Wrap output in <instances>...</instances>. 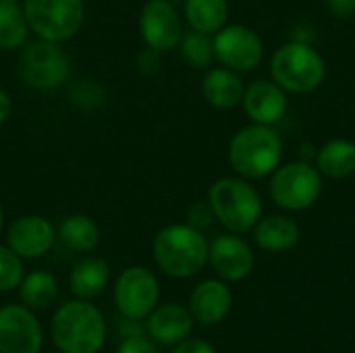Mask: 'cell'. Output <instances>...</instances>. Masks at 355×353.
I'll use <instances>...</instances> for the list:
<instances>
[{
    "label": "cell",
    "instance_id": "f1b7e54d",
    "mask_svg": "<svg viewBox=\"0 0 355 353\" xmlns=\"http://www.w3.org/2000/svg\"><path fill=\"white\" fill-rule=\"evenodd\" d=\"M212 218H214V212H212V206H210L208 200L206 202H196L187 210V225L193 227V229H200L202 231V229L210 227Z\"/></svg>",
    "mask_w": 355,
    "mask_h": 353
},
{
    "label": "cell",
    "instance_id": "30bf717a",
    "mask_svg": "<svg viewBox=\"0 0 355 353\" xmlns=\"http://www.w3.org/2000/svg\"><path fill=\"white\" fill-rule=\"evenodd\" d=\"M160 285L154 273L144 266H131L121 273L114 285V304L121 316L144 320L158 306Z\"/></svg>",
    "mask_w": 355,
    "mask_h": 353
},
{
    "label": "cell",
    "instance_id": "ac0fdd59",
    "mask_svg": "<svg viewBox=\"0 0 355 353\" xmlns=\"http://www.w3.org/2000/svg\"><path fill=\"white\" fill-rule=\"evenodd\" d=\"M245 83L241 81L237 71L227 67L210 69L202 79V96L204 100L218 110H231L243 100Z\"/></svg>",
    "mask_w": 355,
    "mask_h": 353
},
{
    "label": "cell",
    "instance_id": "4316f807",
    "mask_svg": "<svg viewBox=\"0 0 355 353\" xmlns=\"http://www.w3.org/2000/svg\"><path fill=\"white\" fill-rule=\"evenodd\" d=\"M25 268L21 256H17L8 246H0V291H12L21 285Z\"/></svg>",
    "mask_w": 355,
    "mask_h": 353
},
{
    "label": "cell",
    "instance_id": "1f68e13d",
    "mask_svg": "<svg viewBox=\"0 0 355 353\" xmlns=\"http://www.w3.org/2000/svg\"><path fill=\"white\" fill-rule=\"evenodd\" d=\"M327 6L337 19H349L355 15V0H327Z\"/></svg>",
    "mask_w": 355,
    "mask_h": 353
},
{
    "label": "cell",
    "instance_id": "83f0119b",
    "mask_svg": "<svg viewBox=\"0 0 355 353\" xmlns=\"http://www.w3.org/2000/svg\"><path fill=\"white\" fill-rule=\"evenodd\" d=\"M104 89L100 83H92V81H79L75 83V87L71 89V100L75 106L79 108H96L100 104H104Z\"/></svg>",
    "mask_w": 355,
    "mask_h": 353
},
{
    "label": "cell",
    "instance_id": "7a4b0ae2",
    "mask_svg": "<svg viewBox=\"0 0 355 353\" xmlns=\"http://www.w3.org/2000/svg\"><path fill=\"white\" fill-rule=\"evenodd\" d=\"M152 252L164 275L173 279H189L206 266L210 243L200 229L189 225H168L156 233Z\"/></svg>",
    "mask_w": 355,
    "mask_h": 353
},
{
    "label": "cell",
    "instance_id": "5b68a950",
    "mask_svg": "<svg viewBox=\"0 0 355 353\" xmlns=\"http://www.w3.org/2000/svg\"><path fill=\"white\" fill-rule=\"evenodd\" d=\"M214 218L231 233H248L256 227L262 214V198L245 179L223 177L208 191Z\"/></svg>",
    "mask_w": 355,
    "mask_h": 353
},
{
    "label": "cell",
    "instance_id": "7402d4cb",
    "mask_svg": "<svg viewBox=\"0 0 355 353\" xmlns=\"http://www.w3.org/2000/svg\"><path fill=\"white\" fill-rule=\"evenodd\" d=\"M185 21L202 33H216L229 23L227 0H185Z\"/></svg>",
    "mask_w": 355,
    "mask_h": 353
},
{
    "label": "cell",
    "instance_id": "d6a6232c",
    "mask_svg": "<svg viewBox=\"0 0 355 353\" xmlns=\"http://www.w3.org/2000/svg\"><path fill=\"white\" fill-rule=\"evenodd\" d=\"M119 333L125 339L127 337H139V335H146V325H141V320H137V318L123 316V320L119 325Z\"/></svg>",
    "mask_w": 355,
    "mask_h": 353
},
{
    "label": "cell",
    "instance_id": "4fadbf2b",
    "mask_svg": "<svg viewBox=\"0 0 355 353\" xmlns=\"http://www.w3.org/2000/svg\"><path fill=\"white\" fill-rule=\"evenodd\" d=\"M208 262L212 264L214 273L227 281L237 283L252 275L254 270V252L252 248L237 235H220L210 243Z\"/></svg>",
    "mask_w": 355,
    "mask_h": 353
},
{
    "label": "cell",
    "instance_id": "277c9868",
    "mask_svg": "<svg viewBox=\"0 0 355 353\" xmlns=\"http://www.w3.org/2000/svg\"><path fill=\"white\" fill-rule=\"evenodd\" d=\"M270 73L285 92L310 94L322 85L327 77V62L312 44L293 40L275 52Z\"/></svg>",
    "mask_w": 355,
    "mask_h": 353
},
{
    "label": "cell",
    "instance_id": "d6986e66",
    "mask_svg": "<svg viewBox=\"0 0 355 353\" xmlns=\"http://www.w3.org/2000/svg\"><path fill=\"white\" fill-rule=\"evenodd\" d=\"M300 225L285 214H272L260 218L254 227V241L264 252H287L297 246L300 241Z\"/></svg>",
    "mask_w": 355,
    "mask_h": 353
},
{
    "label": "cell",
    "instance_id": "ba28073f",
    "mask_svg": "<svg viewBox=\"0 0 355 353\" xmlns=\"http://www.w3.org/2000/svg\"><path fill=\"white\" fill-rule=\"evenodd\" d=\"M268 191L279 208L302 212L312 208L322 196V175L308 162H291L272 173Z\"/></svg>",
    "mask_w": 355,
    "mask_h": 353
},
{
    "label": "cell",
    "instance_id": "484cf974",
    "mask_svg": "<svg viewBox=\"0 0 355 353\" xmlns=\"http://www.w3.org/2000/svg\"><path fill=\"white\" fill-rule=\"evenodd\" d=\"M177 48L181 50L183 60L193 69H208L214 60V40L210 33L191 29L183 33Z\"/></svg>",
    "mask_w": 355,
    "mask_h": 353
},
{
    "label": "cell",
    "instance_id": "2e32d148",
    "mask_svg": "<svg viewBox=\"0 0 355 353\" xmlns=\"http://www.w3.org/2000/svg\"><path fill=\"white\" fill-rule=\"evenodd\" d=\"M231 306H233V293L229 285L216 279L202 281L189 298V312L193 320L206 327L223 322L229 316Z\"/></svg>",
    "mask_w": 355,
    "mask_h": 353
},
{
    "label": "cell",
    "instance_id": "e0dca14e",
    "mask_svg": "<svg viewBox=\"0 0 355 353\" xmlns=\"http://www.w3.org/2000/svg\"><path fill=\"white\" fill-rule=\"evenodd\" d=\"M193 316L179 304L154 308L146 322V335L160 345H177L191 335Z\"/></svg>",
    "mask_w": 355,
    "mask_h": 353
},
{
    "label": "cell",
    "instance_id": "4dcf8cb0",
    "mask_svg": "<svg viewBox=\"0 0 355 353\" xmlns=\"http://www.w3.org/2000/svg\"><path fill=\"white\" fill-rule=\"evenodd\" d=\"M173 353H216V350L204 339H185L177 343Z\"/></svg>",
    "mask_w": 355,
    "mask_h": 353
},
{
    "label": "cell",
    "instance_id": "52a82bcc",
    "mask_svg": "<svg viewBox=\"0 0 355 353\" xmlns=\"http://www.w3.org/2000/svg\"><path fill=\"white\" fill-rule=\"evenodd\" d=\"M29 29L48 42H67L79 33L85 17L83 0H25Z\"/></svg>",
    "mask_w": 355,
    "mask_h": 353
},
{
    "label": "cell",
    "instance_id": "cb8c5ba5",
    "mask_svg": "<svg viewBox=\"0 0 355 353\" xmlns=\"http://www.w3.org/2000/svg\"><path fill=\"white\" fill-rule=\"evenodd\" d=\"M21 302L31 310H42L50 306L58 295V281L48 270H33L23 277L19 285Z\"/></svg>",
    "mask_w": 355,
    "mask_h": 353
},
{
    "label": "cell",
    "instance_id": "9c48e42d",
    "mask_svg": "<svg viewBox=\"0 0 355 353\" xmlns=\"http://www.w3.org/2000/svg\"><path fill=\"white\" fill-rule=\"evenodd\" d=\"M212 40L214 58L231 71L250 73L264 58V42L245 25H225Z\"/></svg>",
    "mask_w": 355,
    "mask_h": 353
},
{
    "label": "cell",
    "instance_id": "6da1fadb",
    "mask_svg": "<svg viewBox=\"0 0 355 353\" xmlns=\"http://www.w3.org/2000/svg\"><path fill=\"white\" fill-rule=\"evenodd\" d=\"M50 337L62 353H98L106 341V320L87 300H73L54 312Z\"/></svg>",
    "mask_w": 355,
    "mask_h": 353
},
{
    "label": "cell",
    "instance_id": "e575fe53",
    "mask_svg": "<svg viewBox=\"0 0 355 353\" xmlns=\"http://www.w3.org/2000/svg\"><path fill=\"white\" fill-rule=\"evenodd\" d=\"M2 227H4V210L0 206V231H2Z\"/></svg>",
    "mask_w": 355,
    "mask_h": 353
},
{
    "label": "cell",
    "instance_id": "836d02e7",
    "mask_svg": "<svg viewBox=\"0 0 355 353\" xmlns=\"http://www.w3.org/2000/svg\"><path fill=\"white\" fill-rule=\"evenodd\" d=\"M10 112H12V100H10V96L0 87V125L8 121Z\"/></svg>",
    "mask_w": 355,
    "mask_h": 353
},
{
    "label": "cell",
    "instance_id": "603a6c76",
    "mask_svg": "<svg viewBox=\"0 0 355 353\" xmlns=\"http://www.w3.org/2000/svg\"><path fill=\"white\" fill-rule=\"evenodd\" d=\"M58 237L71 252L87 254L100 243V227L85 214H73L60 223Z\"/></svg>",
    "mask_w": 355,
    "mask_h": 353
},
{
    "label": "cell",
    "instance_id": "d590c367",
    "mask_svg": "<svg viewBox=\"0 0 355 353\" xmlns=\"http://www.w3.org/2000/svg\"><path fill=\"white\" fill-rule=\"evenodd\" d=\"M2 2H19V0H2Z\"/></svg>",
    "mask_w": 355,
    "mask_h": 353
},
{
    "label": "cell",
    "instance_id": "3957f363",
    "mask_svg": "<svg viewBox=\"0 0 355 353\" xmlns=\"http://www.w3.org/2000/svg\"><path fill=\"white\" fill-rule=\"evenodd\" d=\"M283 158V139L270 125H248L239 129L229 144V162L243 179H262L272 175Z\"/></svg>",
    "mask_w": 355,
    "mask_h": 353
},
{
    "label": "cell",
    "instance_id": "5bb4252c",
    "mask_svg": "<svg viewBox=\"0 0 355 353\" xmlns=\"http://www.w3.org/2000/svg\"><path fill=\"white\" fill-rule=\"evenodd\" d=\"M54 227L48 218L27 214L17 218L6 233L8 248L21 258H40L50 252L54 243Z\"/></svg>",
    "mask_w": 355,
    "mask_h": 353
},
{
    "label": "cell",
    "instance_id": "8fae6325",
    "mask_svg": "<svg viewBox=\"0 0 355 353\" xmlns=\"http://www.w3.org/2000/svg\"><path fill=\"white\" fill-rule=\"evenodd\" d=\"M139 31L150 50L168 52L179 46L183 37V23L168 0H148L139 12Z\"/></svg>",
    "mask_w": 355,
    "mask_h": 353
},
{
    "label": "cell",
    "instance_id": "f546056e",
    "mask_svg": "<svg viewBox=\"0 0 355 353\" xmlns=\"http://www.w3.org/2000/svg\"><path fill=\"white\" fill-rule=\"evenodd\" d=\"M116 353H158V350H156V343L150 337L139 335V337H127L121 343Z\"/></svg>",
    "mask_w": 355,
    "mask_h": 353
},
{
    "label": "cell",
    "instance_id": "7c38bea8",
    "mask_svg": "<svg viewBox=\"0 0 355 353\" xmlns=\"http://www.w3.org/2000/svg\"><path fill=\"white\" fill-rule=\"evenodd\" d=\"M44 331L31 308L8 304L0 308V353H40Z\"/></svg>",
    "mask_w": 355,
    "mask_h": 353
},
{
    "label": "cell",
    "instance_id": "ffe728a7",
    "mask_svg": "<svg viewBox=\"0 0 355 353\" xmlns=\"http://www.w3.org/2000/svg\"><path fill=\"white\" fill-rule=\"evenodd\" d=\"M108 281H110L108 264L102 258L87 256L73 266L69 285H71V293L77 300L89 302L104 293V289L108 287Z\"/></svg>",
    "mask_w": 355,
    "mask_h": 353
},
{
    "label": "cell",
    "instance_id": "9a60e30c",
    "mask_svg": "<svg viewBox=\"0 0 355 353\" xmlns=\"http://www.w3.org/2000/svg\"><path fill=\"white\" fill-rule=\"evenodd\" d=\"M241 104L254 123L272 127L287 112V92L275 79H258L245 87Z\"/></svg>",
    "mask_w": 355,
    "mask_h": 353
},
{
    "label": "cell",
    "instance_id": "d4e9b609",
    "mask_svg": "<svg viewBox=\"0 0 355 353\" xmlns=\"http://www.w3.org/2000/svg\"><path fill=\"white\" fill-rule=\"evenodd\" d=\"M29 31L23 6H19V2L0 0V50H17L25 46Z\"/></svg>",
    "mask_w": 355,
    "mask_h": 353
},
{
    "label": "cell",
    "instance_id": "44dd1931",
    "mask_svg": "<svg viewBox=\"0 0 355 353\" xmlns=\"http://www.w3.org/2000/svg\"><path fill=\"white\" fill-rule=\"evenodd\" d=\"M316 169L329 179H345L355 173V144L349 139H331L316 154Z\"/></svg>",
    "mask_w": 355,
    "mask_h": 353
},
{
    "label": "cell",
    "instance_id": "8992f818",
    "mask_svg": "<svg viewBox=\"0 0 355 353\" xmlns=\"http://www.w3.org/2000/svg\"><path fill=\"white\" fill-rule=\"evenodd\" d=\"M71 73V60L58 42L35 40L19 56V77L37 92L58 89Z\"/></svg>",
    "mask_w": 355,
    "mask_h": 353
},
{
    "label": "cell",
    "instance_id": "8d00e7d4",
    "mask_svg": "<svg viewBox=\"0 0 355 353\" xmlns=\"http://www.w3.org/2000/svg\"><path fill=\"white\" fill-rule=\"evenodd\" d=\"M60 353H62V352H60Z\"/></svg>",
    "mask_w": 355,
    "mask_h": 353
}]
</instances>
